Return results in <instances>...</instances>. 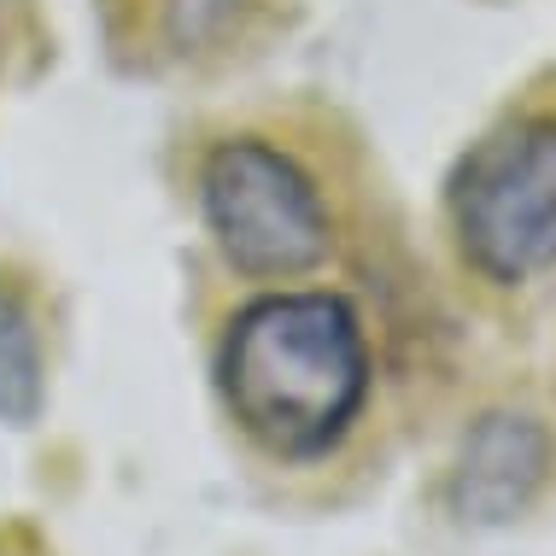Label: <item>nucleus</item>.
<instances>
[{"mask_svg":"<svg viewBox=\"0 0 556 556\" xmlns=\"http://www.w3.org/2000/svg\"><path fill=\"white\" fill-rule=\"evenodd\" d=\"M235 422L276 457H323L369 393V345L352 305L328 293L264 299L223 345Z\"/></svg>","mask_w":556,"mask_h":556,"instance_id":"obj_1","label":"nucleus"},{"mask_svg":"<svg viewBox=\"0 0 556 556\" xmlns=\"http://www.w3.org/2000/svg\"><path fill=\"white\" fill-rule=\"evenodd\" d=\"M463 252L492 281L556 264V124H516L480 141L451 188Z\"/></svg>","mask_w":556,"mask_h":556,"instance_id":"obj_2","label":"nucleus"},{"mask_svg":"<svg viewBox=\"0 0 556 556\" xmlns=\"http://www.w3.org/2000/svg\"><path fill=\"white\" fill-rule=\"evenodd\" d=\"M205 212L235 269L247 276H299L328 252L317 188L293 159L258 141H229L205 170Z\"/></svg>","mask_w":556,"mask_h":556,"instance_id":"obj_3","label":"nucleus"},{"mask_svg":"<svg viewBox=\"0 0 556 556\" xmlns=\"http://www.w3.org/2000/svg\"><path fill=\"white\" fill-rule=\"evenodd\" d=\"M539 475H545V433L521 416H492L463 451L457 504L475 521H504L533 498Z\"/></svg>","mask_w":556,"mask_h":556,"instance_id":"obj_4","label":"nucleus"},{"mask_svg":"<svg viewBox=\"0 0 556 556\" xmlns=\"http://www.w3.org/2000/svg\"><path fill=\"white\" fill-rule=\"evenodd\" d=\"M41 404V345L29 328L24 305L0 293V416L7 422H29Z\"/></svg>","mask_w":556,"mask_h":556,"instance_id":"obj_5","label":"nucleus"}]
</instances>
